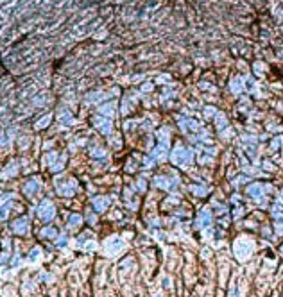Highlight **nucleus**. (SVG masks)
Returning a JSON list of instances; mask_svg holds the SVG:
<instances>
[{
    "label": "nucleus",
    "instance_id": "f257e3e1",
    "mask_svg": "<svg viewBox=\"0 0 283 297\" xmlns=\"http://www.w3.org/2000/svg\"><path fill=\"white\" fill-rule=\"evenodd\" d=\"M38 213H40V217H41L43 220H50V218L54 217V206H52V202L45 201V202L38 208Z\"/></svg>",
    "mask_w": 283,
    "mask_h": 297
},
{
    "label": "nucleus",
    "instance_id": "7ed1b4c3",
    "mask_svg": "<svg viewBox=\"0 0 283 297\" xmlns=\"http://www.w3.org/2000/svg\"><path fill=\"white\" fill-rule=\"evenodd\" d=\"M38 188H40V183H38V181H31L29 185L25 186V192H27V193H36Z\"/></svg>",
    "mask_w": 283,
    "mask_h": 297
},
{
    "label": "nucleus",
    "instance_id": "423d86ee",
    "mask_svg": "<svg viewBox=\"0 0 283 297\" xmlns=\"http://www.w3.org/2000/svg\"><path fill=\"white\" fill-rule=\"evenodd\" d=\"M54 159H56V152H50L49 156H47V163H49V165L52 163Z\"/></svg>",
    "mask_w": 283,
    "mask_h": 297
},
{
    "label": "nucleus",
    "instance_id": "39448f33",
    "mask_svg": "<svg viewBox=\"0 0 283 297\" xmlns=\"http://www.w3.org/2000/svg\"><path fill=\"white\" fill-rule=\"evenodd\" d=\"M49 120H50V116H43V118H41V122H40V123H36V127H38V129H40V127H45V125L49 123Z\"/></svg>",
    "mask_w": 283,
    "mask_h": 297
},
{
    "label": "nucleus",
    "instance_id": "6e6552de",
    "mask_svg": "<svg viewBox=\"0 0 283 297\" xmlns=\"http://www.w3.org/2000/svg\"><path fill=\"white\" fill-rule=\"evenodd\" d=\"M6 142H7V138H6V136H0V145L6 143Z\"/></svg>",
    "mask_w": 283,
    "mask_h": 297
},
{
    "label": "nucleus",
    "instance_id": "f03ea898",
    "mask_svg": "<svg viewBox=\"0 0 283 297\" xmlns=\"http://www.w3.org/2000/svg\"><path fill=\"white\" fill-rule=\"evenodd\" d=\"M14 231H18V233H25V231H27V220H25V218L18 220V222L14 224Z\"/></svg>",
    "mask_w": 283,
    "mask_h": 297
},
{
    "label": "nucleus",
    "instance_id": "20e7f679",
    "mask_svg": "<svg viewBox=\"0 0 283 297\" xmlns=\"http://www.w3.org/2000/svg\"><path fill=\"white\" fill-rule=\"evenodd\" d=\"M16 170H18V166H16V165H11L7 170H4V174H2V175H4V177H9V175L16 174Z\"/></svg>",
    "mask_w": 283,
    "mask_h": 297
},
{
    "label": "nucleus",
    "instance_id": "0eeeda50",
    "mask_svg": "<svg viewBox=\"0 0 283 297\" xmlns=\"http://www.w3.org/2000/svg\"><path fill=\"white\" fill-rule=\"evenodd\" d=\"M43 235H45V236H54V235H56V231H54V229H43Z\"/></svg>",
    "mask_w": 283,
    "mask_h": 297
}]
</instances>
